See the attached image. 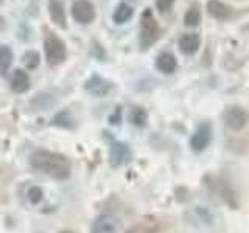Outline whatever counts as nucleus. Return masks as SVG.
I'll list each match as a JSON object with an SVG mask.
<instances>
[{"mask_svg": "<svg viewBox=\"0 0 249 233\" xmlns=\"http://www.w3.org/2000/svg\"><path fill=\"white\" fill-rule=\"evenodd\" d=\"M31 166L37 171H42L56 181H64L70 174V163L62 154L52 151H36L30 159Z\"/></svg>", "mask_w": 249, "mask_h": 233, "instance_id": "nucleus-1", "label": "nucleus"}, {"mask_svg": "<svg viewBox=\"0 0 249 233\" xmlns=\"http://www.w3.org/2000/svg\"><path fill=\"white\" fill-rule=\"evenodd\" d=\"M160 37V27L156 20L153 11L150 8L140 16V34H139V44L142 50H148L153 44H156Z\"/></svg>", "mask_w": 249, "mask_h": 233, "instance_id": "nucleus-2", "label": "nucleus"}, {"mask_svg": "<svg viewBox=\"0 0 249 233\" xmlns=\"http://www.w3.org/2000/svg\"><path fill=\"white\" fill-rule=\"evenodd\" d=\"M44 53L47 62H49V66L62 64L67 59V47L64 41L49 28H44Z\"/></svg>", "mask_w": 249, "mask_h": 233, "instance_id": "nucleus-3", "label": "nucleus"}, {"mask_svg": "<svg viewBox=\"0 0 249 233\" xmlns=\"http://www.w3.org/2000/svg\"><path fill=\"white\" fill-rule=\"evenodd\" d=\"M72 17L80 25H89L97 17L95 6L90 0H75L72 3Z\"/></svg>", "mask_w": 249, "mask_h": 233, "instance_id": "nucleus-4", "label": "nucleus"}, {"mask_svg": "<svg viewBox=\"0 0 249 233\" xmlns=\"http://www.w3.org/2000/svg\"><path fill=\"white\" fill-rule=\"evenodd\" d=\"M210 140H212V126L209 123H201L190 138V148L195 152H201L209 146Z\"/></svg>", "mask_w": 249, "mask_h": 233, "instance_id": "nucleus-5", "label": "nucleus"}, {"mask_svg": "<svg viewBox=\"0 0 249 233\" xmlns=\"http://www.w3.org/2000/svg\"><path fill=\"white\" fill-rule=\"evenodd\" d=\"M248 120H249L248 112L240 106H232L224 112V121L233 131L243 129L248 124Z\"/></svg>", "mask_w": 249, "mask_h": 233, "instance_id": "nucleus-6", "label": "nucleus"}, {"mask_svg": "<svg viewBox=\"0 0 249 233\" xmlns=\"http://www.w3.org/2000/svg\"><path fill=\"white\" fill-rule=\"evenodd\" d=\"M84 89L95 97H106L112 92L114 85L111 81L105 80V78H101L100 75H92L89 80L86 81Z\"/></svg>", "mask_w": 249, "mask_h": 233, "instance_id": "nucleus-7", "label": "nucleus"}, {"mask_svg": "<svg viewBox=\"0 0 249 233\" xmlns=\"http://www.w3.org/2000/svg\"><path fill=\"white\" fill-rule=\"evenodd\" d=\"M47 10H49V16H50V20L53 22V25H56L59 30H67L66 8L61 0H49Z\"/></svg>", "mask_w": 249, "mask_h": 233, "instance_id": "nucleus-8", "label": "nucleus"}, {"mask_svg": "<svg viewBox=\"0 0 249 233\" xmlns=\"http://www.w3.org/2000/svg\"><path fill=\"white\" fill-rule=\"evenodd\" d=\"M120 230V222L112 215H100L92 225V233H117Z\"/></svg>", "mask_w": 249, "mask_h": 233, "instance_id": "nucleus-9", "label": "nucleus"}, {"mask_svg": "<svg viewBox=\"0 0 249 233\" xmlns=\"http://www.w3.org/2000/svg\"><path fill=\"white\" fill-rule=\"evenodd\" d=\"M179 51L185 56H192L201 47V36L198 33H185L178 39Z\"/></svg>", "mask_w": 249, "mask_h": 233, "instance_id": "nucleus-10", "label": "nucleus"}, {"mask_svg": "<svg viewBox=\"0 0 249 233\" xmlns=\"http://www.w3.org/2000/svg\"><path fill=\"white\" fill-rule=\"evenodd\" d=\"M206 8H207V13L216 20L226 22L232 17V8L229 5H226L224 2H221V0H207Z\"/></svg>", "mask_w": 249, "mask_h": 233, "instance_id": "nucleus-11", "label": "nucleus"}, {"mask_svg": "<svg viewBox=\"0 0 249 233\" xmlns=\"http://www.w3.org/2000/svg\"><path fill=\"white\" fill-rule=\"evenodd\" d=\"M109 157H111L112 166H122L131 160V150L128 148V145L115 142L111 146V154H109Z\"/></svg>", "mask_w": 249, "mask_h": 233, "instance_id": "nucleus-12", "label": "nucleus"}, {"mask_svg": "<svg viewBox=\"0 0 249 233\" xmlns=\"http://www.w3.org/2000/svg\"><path fill=\"white\" fill-rule=\"evenodd\" d=\"M156 68H158L159 72L163 73V75L175 73L176 68H178V61L175 58V54L170 53V51L159 53L158 58H156Z\"/></svg>", "mask_w": 249, "mask_h": 233, "instance_id": "nucleus-13", "label": "nucleus"}, {"mask_svg": "<svg viewBox=\"0 0 249 233\" xmlns=\"http://www.w3.org/2000/svg\"><path fill=\"white\" fill-rule=\"evenodd\" d=\"M11 89L16 93H23L30 89V78L28 73L22 68H16L11 76Z\"/></svg>", "mask_w": 249, "mask_h": 233, "instance_id": "nucleus-14", "label": "nucleus"}, {"mask_svg": "<svg viewBox=\"0 0 249 233\" xmlns=\"http://www.w3.org/2000/svg\"><path fill=\"white\" fill-rule=\"evenodd\" d=\"M132 16H134V8L126 2H120L112 14V20L117 25H123V23H126Z\"/></svg>", "mask_w": 249, "mask_h": 233, "instance_id": "nucleus-15", "label": "nucleus"}, {"mask_svg": "<svg viewBox=\"0 0 249 233\" xmlns=\"http://www.w3.org/2000/svg\"><path fill=\"white\" fill-rule=\"evenodd\" d=\"M54 103H56V100H54V97L49 92L37 93V95L31 100V106L35 109H41V111H47V109L54 106Z\"/></svg>", "mask_w": 249, "mask_h": 233, "instance_id": "nucleus-16", "label": "nucleus"}, {"mask_svg": "<svg viewBox=\"0 0 249 233\" xmlns=\"http://www.w3.org/2000/svg\"><path fill=\"white\" fill-rule=\"evenodd\" d=\"M53 126H58L62 129H72L75 128V118L73 115L70 114V111H61L54 115V118L52 120Z\"/></svg>", "mask_w": 249, "mask_h": 233, "instance_id": "nucleus-17", "label": "nucleus"}, {"mask_svg": "<svg viewBox=\"0 0 249 233\" xmlns=\"http://www.w3.org/2000/svg\"><path fill=\"white\" fill-rule=\"evenodd\" d=\"M14 54L13 50L8 45H0V73L6 75L13 64Z\"/></svg>", "mask_w": 249, "mask_h": 233, "instance_id": "nucleus-18", "label": "nucleus"}, {"mask_svg": "<svg viewBox=\"0 0 249 233\" xmlns=\"http://www.w3.org/2000/svg\"><path fill=\"white\" fill-rule=\"evenodd\" d=\"M184 23L187 27H198L201 23V11L198 5H192L184 16Z\"/></svg>", "mask_w": 249, "mask_h": 233, "instance_id": "nucleus-19", "label": "nucleus"}, {"mask_svg": "<svg viewBox=\"0 0 249 233\" xmlns=\"http://www.w3.org/2000/svg\"><path fill=\"white\" fill-rule=\"evenodd\" d=\"M129 120H131L132 124H136V126L142 128V126H145V124H146L148 114H146L145 109H142V107H134L131 111V114H129Z\"/></svg>", "mask_w": 249, "mask_h": 233, "instance_id": "nucleus-20", "label": "nucleus"}, {"mask_svg": "<svg viewBox=\"0 0 249 233\" xmlns=\"http://www.w3.org/2000/svg\"><path fill=\"white\" fill-rule=\"evenodd\" d=\"M23 62H25L28 70H35L39 67V64H41V56H39L37 51L28 50V51H25V54H23Z\"/></svg>", "mask_w": 249, "mask_h": 233, "instance_id": "nucleus-21", "label": "nucleus"}, {"mask_svg": "<svg viewBox=\"0 0 249 233\" xmlns=\"http://www.w3.org/2000/svg\"><path fill=\"white\" fill-rule=\"evenodd\" d=\"M176 0H156V8L160 14H168L173 10Z\"/></svg>", "mask_w": 249, "mask_h": 233, "instance_id": "nucleus-22", "label": "nucleus"}, {"mask_svg": "<svg viewBox=\"0 0 249 233\" xmlns=\"http://www.w3.org/2000/svg\"><path fill=\"white\" fill-rule=\"evenodd\" d=\"M44 198V191L42 188H39V186H31L28 190V200L31 204H39V202L42 200Z\"/></svg>", "mask_w": 249, "mask_h": 233, "instance_id": "nucleus-23", "label": "nucleus"}, {"mask_svg": "<svg viewBox=\"0 0 249 233\" xmlns=\"http://www.w3.org/2000/svg\"><path fill=\"white\" fill-rule=\"evenodd\" d=\"M6 28V19L3 17V16H0V33Z\"/></svg>", "mask_w": 249, "mask_h": 233, "instance_id": "nucleus-24", "label": "nucleus"}, {"mask_svg": "<svg viewBox=\"0 0 249 233\" xmlns=\"http://www.w3.org/2000/svg\"><path fill=\"white\" fill-rule=\"evenodd\" d=\"M0 3H3V0H0Z\"/></svg>", "mask_w": 249, "mask_h": 233, "instance_id": "nucleus-25", "label": "nucleus"}, {"mask_svg": "<svg viewBox=\"0 0 249 233\" xmlns=\"http://www.w3.org/2000/svg\"><path fill=\"white\" fill-rule=\"evenodd\" d=\"M62 233H70V232H62Z\"/></svg>", "mask_w": 249, "mask_h": 233, "instance_id": "nucleus-26", "label": "nucleus"}]
</instances>
